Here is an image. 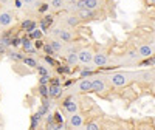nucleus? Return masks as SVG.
Returning a JSON list of instances; mask_svg holds the SVG:
<instances>
[{"mask_svg":"<svg viewBox=\"0 0 155 130\" xmlns=\"http://www.w3.org/2000/svg\"><path fill=\"white\" fill-rule=\"evenodd\" d=\"M109 82L113 87H124L130 82V79H129L127 73H112L109 76Z\"/></svg>","mask_w":155,"mask_h":130,"instance_id":"nucleus-1","label":"nucleus"},{"mask_svg":"<svg viewBox=\"0 0 155 130\" xmlns=\"http://www.w3.org/2000/svg\"><path fill=\"white\" fill-rule=\"evenodd\" d=\"M78 59H79V63L82 65H90L93 59V50L90 47H84L81 50H78Z\"/></svg>","mask_w":155,"mask_h":130,"instance_id":"nucleus-2","label":"nucleus"},{"mask_svg":"<svg viewBox=\"0 0 155 130\" xmlns=\"http://www.w3.org/2000/svg\"><path fill=\"white\" fill-rule=\"evenodd\" d=\"M92 92L96 93V95H102L104 92H107V84H106V79L101 76H96L92 79Z\"/></svg>","mask_w":155,"mask_h":130,"instance_id":"nucleus-3","label":"nucleus"},{"mask_svg":"<svg viewBox=\"0 0 155 130\" xmlns=\"http://www.w3.org/2000/svg\"><path fill=\"white\" fill-rule=\"evenodd\" d=\"M109 62L107 59V54L104 53V51H96V53H93V59H92V65L93 67H106Z\"/></svg>","mask_w":155,"mask_h":130,"instance_id":"nucleus-4","label":"nucleus"},{"mask_svg":"<svg viewBox=\"0 0 155 130\" xmlns=\"http://www.w3.org/2000/svg\"><path fill=\"white\" fill-rule=\"evenodd\" d=\"M68 124H70V127H73V128H81V127H84V116H82L79 112L71 113V115H70V119H68Z\"/></svg>","mask_w":155,"mask_h":130,"instance_id":"nucleus-5","label":"nucleus"},{"mask_svg":"<svg viewBox=\"0 0 155 130\" xmlns=\"http://www.w3.org/2000/svg\"><path fill=\"white\" fill-rule=\"evenodd\" d=\"M78 92L79 93H90L92 92V79L90 77H82L78 82Z\"/></svg>","mask_w":155,"mask_h":130,"instance_id":"nucleus-6","label":"nucleus"},{"mask_svg":"<svg viewBox=\"0 0 155 130\" xmlns=\"http://www.w3.org/2000/svg\"><path fill=\"white\" fill-rule=\"evenodd\" d=\"M12 22H14V16H12V12H9V11H2V12H0V27H2V28L9 27Z\"/></svg>","mask_w":155,"mask_h":130,"instance_id":"nucleus-7","label":"nucleus"},{"mask_svg":"<svg viewBox=\"0 0 155 130\" xmlns=\"http://www.w3.org/2000/svg\"><path fill=\"white\" fill-rule=\"evenodd\" d=\"M65 23H67V27L70 28H78L81 25V19L79 16H78V12H68L67 17H65Z\"/></svg>","mask_w":155,"mask_h":130,"instance_id":"nucleus-8","label":"nucleus"},{"mask_svg":"<svg viewBox=\"0 0 155 130\" xmlns=\"http://www.w3.org/2000/svg\"><path fill=\"white\" fill-rule=\"evenodd\" d=\"M64 107H65V110L71 115V113H76L78 110H79V104H78V101L71 96V98H68L65 102H64Z\"/></svg>","mask_w":155,"mask_h":130,"instance_id":"nucleus-9","label":"nucleus"},{"mask_svg":"<svg viewBox=\"0 0 155 130\" xmlns=\"http://www.w3.org/2000/svg\"><path fill=\"white\" fill-rule=\"evenodd\" d=\"M78 16H79L81 22H87V20H92V19H95V17H96V16H95V11L87 9V8L78 11Z\"/></svg>","mask_w":155,"mask_h":130,"instance_id":"nucleus-10","label":"nucleus"},{"mask_svg":"<svg viewBox=\"0 0 155 130\" xmlns=\"http://www.w3.org/2000/svg\"><path fill=\"white\" fill-rule=\"evenodd\" d=\"M58 39L62 44H70L73 41V33L70 30H61L59 34H58Z\"/></svg>","mask_w":155,"mask_h":130,"instance_id":"nucleus-11","label":"nucleus"},{"mask_svg":"<svg viewBox=\"0 0 155 130\" xmlns=\"http://www.w3.org/2000/svg\"><path fill=\"white\" fill-rule=\"evenodd\" d=\"M48 96L50 98H59V96H62V87L59 84H50L48 85Z\"/></svg>","mask_w":155,"mask_h":130,"instance_id":"nucleus-12","label":"nucleus"},{"mask_svg":"<svg viewBox=\"0 0 155 130\" xmlns=\"http://www.w3.org/2000/svg\"><path fill=\"white\" fill-rule=\"evenodd\" d=\"M65 60H67L68 65H71V67L79 63V59H78V50H70L65 54Z\"/></svg>","mask_w":155,"mask_h":130,"instance_id":"nucleus-13","label":"nucleus"},{"mask_svg":"<svg viewBox=\"0 0 155 130\" xmlns=\"http://www.w3.org/2000/svg\"><path fill=\"white\" fill-rule=\"evenodd\" d=\"M48 6L53 11H62L64 8H65V0H50Z\"/></svg>","mask_w":155,"mask_h":130,"instance_id":"nucleus-14","label":"nucleus"},{"mask_svg":"<svg viewBox=\"0 0 155 130\" xmlns=\"http://www.w3.org/2000/svg\"><path fill=\"white\" fill-rule=\"evenodd\" d=\"M22 48L27 51V53H34L36 48H34V44L31 39H22Z\"/></svg>","mask_w":155,"mask_h":130,"instance_id":"nucleus-15","label":"nucleus"},{"mask_svg":"<svg viewBox=\"0 0 155 130\" xmlns=\"http://www.w3.org/2000/svg\"><path fill=\"white\" fill-rule=\"evenodd\" d=\"M138 54H140L141 57H150V56L153 54V50H152V47H149V45H143V47H140Z\"/></svg>","mask_w":155,"mask_h":130,"instance_id":"nucleus-16","label":"nucleus"},{"mask_svg":"<svg viewBox=\"0 0 155 130\" xmlns=\"http://www.w3.org/2000/svg\"><path fill=\"white\" fill-rule=\"evenodd\" d=\"M102 5V0H85V8L87 9H92V11H96L99 9Z\"/></svg>","mask_w":155,"mask_h":130,"instance_id":"nucleus-17","label":"nucleus"},{"mask_svg":"<svg viewBox=\"0 0 155 130\" xmlns=\"http://www.w3.org/2000/svg\"><path fill=\"white\" fill-rule=\"evenodd\" d=\"M50 47L53 48L54 53H62V50H64V44L59 41V39H53V41L50 42Z\"/></svg>","mask_w":155,"mask_h":130,"instance_id":"nucleus-18","label":"nucleus"},{"mask_svg":"<svg viewBox=\"0 0 155 130\" xmlns=\"http://www.w3.org/2000/svg\"><path fill=\"white\" fill-rule=\"evenodd\" d=\"M65 9L67 12H78L79 8H78V0H70V2H65Z\"/></svg>","mask_w":155,"mask_h":130,"instance_id":"nucleus-19","label":"nucleus"},{"mask_svg":"<svg viewBox=\"0 0 155 130\" xmlns=\"http://www.w3.org/2000/svg\"><path fill=\"white\" fill-rule=\"evenodd\" d=\"M22 62H23L25 65H28V67H33V68H36V67H37V62H36L34 59H31V57H23V59H22Z\"/></svg>","mask_w":155,"mask_h":130,"instance_id":"nucleus-20","label":"nucleus"},{"mask_svg":"<svg viewBox=\"0 0 155 130\" xmlns=\"http://www.w3.org/2000/svg\"><path fill=\"white\" fill-rule=\"evenodd\" d=\"M84 127H85L87 130H98V128H101V125H99L98 122H95V121H92V122H85Z\"/></svg>","mask_w":155,"mask_h":130,"instance_id":"nucleus-21","label":"nucleus"},{"mask_svg":"<svg viewBox=\"0 0 155 130\" xmlns=\"http://www.w3.org/2000/svg\"><path fill=\"white\" fill-rule=\"evenodd\" d=\"M22 3H23V6H27V8H39V5H37V0H22Z\"/></svg>","mask_w":155,"mask_h":130,"instance_id":"nucleus-22","label":"nucleus"},{"mask_svg":"<svg viewBox=\"0 0 155 130\" xmlns=\"http://www.w3.org/2000/svg\"><path fill=\"white\" fill-rule=\"evenodd\" d=\"M30 36H31V39H34V41H36V39H42V31L34 28V30L30 31Z\"/></svg>","mask_w":155,"mask_h":130,"instance_id":"nucleus-23","label":"nucleus"},{"mask_svg":"<svg viewBox=\"0 0 155 130\" xmlns=\"http://www.w3.org/2000/svg\"><path fill=\"white\" fill-rule=\"evenodd\" d=\"M36 68H37V71H39V74H41V76H48V74H50V71H48L47 68H44V65H39V63H37Z\"/></svg>","mask_w":155,"mask_h":130,"instance_id":"nucleus-24","label":"nucleus"},{"mask_svg":"<svg viewBox=\"0 0 155 130\" xmlns=\"http://www.w3.org/2000/svg\"><path fill=\"white\" fill-rule=\"evenodd\" d=\"M23 28H27V31H31L36 28V25H34V22H23Z\"/></svg>","mask_w":155,"mask_h":130,"instance_id":"nucleus-25","label":"nucleus"},{"mask_svg":"<svg viewBox=\"0 0 155 130\" xmlns=\"http://www.w3.org/2000/svg\"><path fill=\"white\" fill-rule=\"evenodd\" d=\"M42 48L45 50V53H47V54H54V51H53V48L50 47V44H44Z\"/></svg>","mask_w":155,"mask_h":130,"instance_id":"nucleus-26","label":"nucleus"},{"mask_svg":"<svg viewBox=\"0 0 155 130\" xmlns=\"http://www.w3.org/2000/svg\"><path fill=\"white\" fill-rule=\"evenodd\" d=\"M33 44H34V48H36V50H39V48H42V47H44L42 39H36V41H34Z\"/></svg>","mask_w":155,"mask_h":130,"instance_id":"nucleus-27","label":"nucleus"},{"mask_svg":"<svg viewBox=\"0 0 155 130\" xmlns=\"http://www.w3.org/2000/svg\"><path fill=\"white\" fill-rule=\"evenodd\" d=\"M22 6H23V3H22V0H16V8H19V9H20Z\"/></svg>","mask_w":155,"mask_h":130,"instance_id":"nucleus-28","label":"nucleus"},{"mask_svg":"<svg viewBox=\"0 0 155 130\" xmlns=\"http://www.w3.org/2000/svg\"><path fill=\"white\" fill-rule=\"evenodd\" d=\"M11 0H0V5H8Z\"/></svg>","mask_w":155,"mask_h":130,"instance_id":"nucleus-29","label":"nucleus"},{"mask_svg":"<svg viewBox=\"0 0 155 130\" xmlns=\"http://www.w3.org/2000/svg\"><path fill=\"white\" fill-rule=\"evenodd\" d=\"M147 5H155V0H146Z\"/></svg>","mask_w":155,"mask_h":130,"instance_id":"nucleus-30","label":"nucleus"},{"mask_svg":"<svg viewBox=\"0 0 155 130\" xmlns=\"http://www.w3.org/2000/svg\"><path fill=\"white\" fill-rule=\"evenodd\" d=\"M65 2H70V0H65Z\"/></svg>","mask_w":155,"mask_h":130,"instance_id":"nucleus-31","label":"nucleus"},{"mask_svg":"<svg viewBox=\"0 0 155 130\" xmlns=\"http://www.w3.org/2000/svg\"><path fill=\"white\" fill-rule=\"evenodd\" d=\"M0 28H2V27H0Z\"/></svg>","mask_w":155,"mask_h":130,"instance_id":"nucleus-32","label":"nucleus"}]
</instances>
